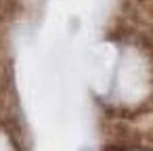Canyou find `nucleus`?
Instances as JSON below:
<instances>
[]
</instances>
